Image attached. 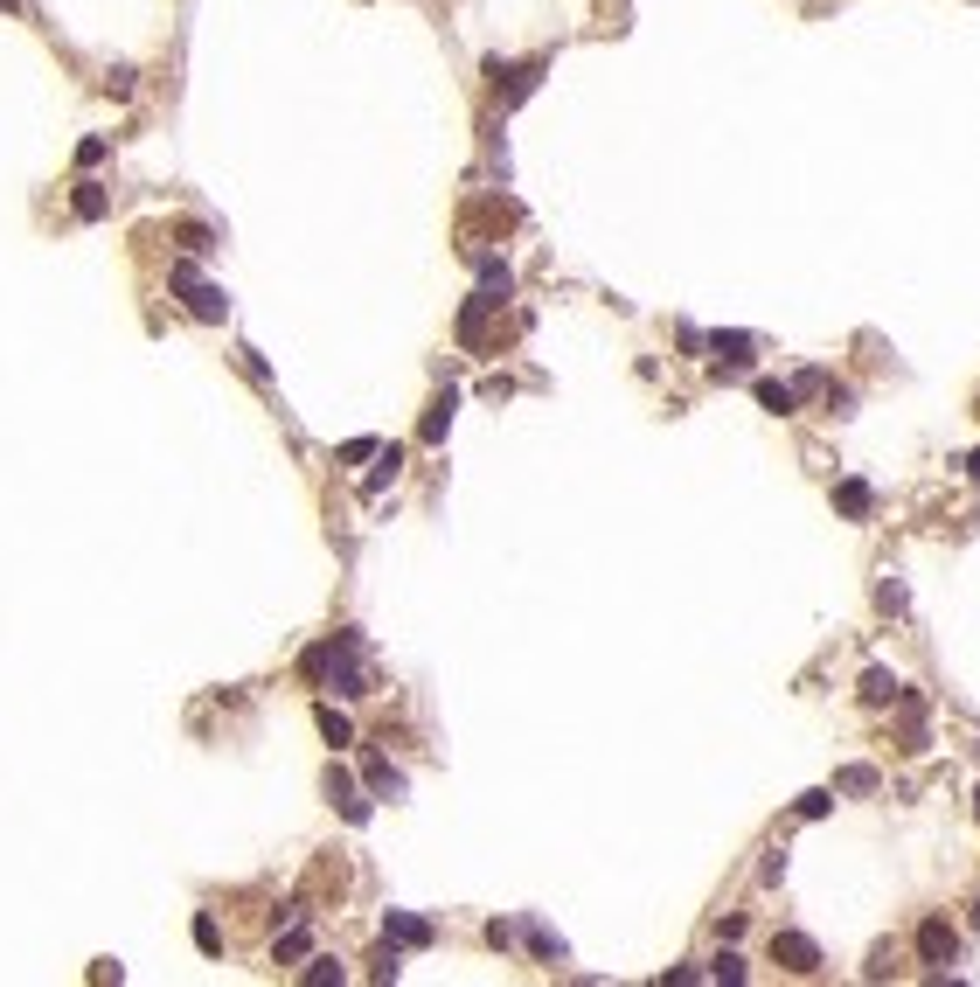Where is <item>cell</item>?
Masks as SVG:
<instances>
[{"label":"cell","mask_w":980,"mask_h":987,"mask_svg":"<svg viewBox=\"0 0 980 987\" xmlns=\"http://www.w3.org/2000/svg\"><path fill=\"white\" fill-rule=\"evenodd\" d=\"M529 946H536L543 960H563V939L550 932V925H529Z\"/></svg>","instance_id":"obj_23"},{"label":"cell","mask_w":980,"mask_h":987,"mask_svg":"<svg viewBox=\"0 0 980 987\" xmlns=\"http://www.w3.org/2000/svg\"><path fill=\"white\" fill-rule=\"evenodd\" d=\"M452 411H459V397H452V390H438V397H431V411H424V445H438V438L452 431Z\"/></svg>","instance_id":"obj_15"},{"label":"cell","mask_w":980,"mask_h":987,"mask_svg":"<svg viewBox=\"0 0 980 987\" xmlns=\"http://www.w3.org/2000/svg\"><path fill=\"white\" fill-rule=\"evenodd\" d=\"M383 939L404 953V946H431V918H418V911H390L383 918Z\"/></svg>","instance_id":"obj_8"},{"label":"cell","mask_w":980,"mask_h":987,"mask_svg":"<svg viewBox=\"0 0 980 987\" xmlns=\"http://www.w3.org/2000/svg\"><path fill=\"white\" fill-rule=\"evenodd\" d=\"M397 974H404V967H397V946L383 939V953H376V981H397Z\"/></svg>","instance_id":"obj_26"},{"label":"cell","mask_w":980,"mask_h":987,"mask_svg":"<svg viewBox=\"0 0 980 987\" xmlns=\"http://www.w3.org/2000/svg\"><path fill=\"white\" fill-rule=\"evenodd\" d=\"M828 807H835V793H828V786H814V793H800V821H821Z\"/></svg>","instance_id":"obj_21"},{"label":"cell","mask_w":980,"mask_h":987,"mask_svg":"<svg viewBox=\"0 0 980 987\" xmlns=\"http://www.w3.org/2000/svg\"><path fill=\"white\" fill-rule=\"evenodd\" d=\"M702 348L716 355V376H737V369H751V334H709Z\"/></svg>","instance_id":"obj_7"},{"label":"cell","mask_w":980,"mask_h":987,"mask_svg":"<svg viewBox=\"0 0 980 987\" xmlns=\"http://www.w3.org/2000/svg\"><path fill=\"white\" fill-rule=\"evenodd\" d=\"M835 786H841V793H869V786H876V772H869V765H848Z\"/></svg>","instance_id":"obj_24"},{"label":"cell","mask_w":980,"mask_h":987,"mask_svg":"<svg viewBox=\"0 0 980 987\" xmlns=\"http://www.w3.org/2000/svg\"><path fill=\"white\" fill-rule=\"evenodd\" d=\"M299 675H306L313 689H334V696H369V689H362V633L341 626L334 640L306 647V654H299Z\"/></svg>","instance_id":"obj_1"},{"label":"cell","mask_w":980,"mask_h":987,"mask_svg":"<svg viewBox=\"0 0 980 987\" xmlns=\"http://www.w3.org/2000/svg\"><path fill=\"white\" fill-rule=\"evenodd\" d=\"M744 974H751V967H744V960H737L730 946H723V953L709 960V981H723V987H737V981H744Z\"/></svg>","instance_id":"obj_19"},{"label":"cell","mask_w":980,"mask_h":987,"mask_svg":"<svg viewBox=\"0 0 980 987\" xmlns=\"http://www.w3.org/2000/svg\"><path fill=\"white\" fill-rule=\"evenodd\" d=\"M299 981H306V987H327V981H341V960H313V967H306Z\"/></svg>","instance_id":"obj_25"},{"label":"cell","mask_w":980,"mask_h":987,"mask_svg":"<svg viewBox=\"0 0 980 987\" xmlns=\"http://www.w3.org/2000/svg\"><path fill=\"white\" fill-rule=\"evenodd\" d=\"M862 703H869V709H883V703H904V682H897L890 668H869V675H862Z\"/></svg>","instance_id":"obj_10"},{"label":"cell","mask_w":980,"mask_h":987,"mask_svg":"<svg viewBox=\"0 0 980 987\" xmlns=\"http://www.w3.org/2000/svg\"><path fill=\"white\" fill-rule=\"evenodd\" d=\"M974 814H980V793H974Z\"/></svg>","instance_id":"obj_29"},{"label":"cell","mask_w":980,"mask_h":987,"mask_svg":"<svg viewBox=\"0 0 980 987\" xmlns=\"http://www.w3.org/2000/svg\"><path fill=\"white\" fill-rule=\"evenodd\" d=\"M953 953H960V932H953L946 918H925V925H918V960H925V967H946Z\"/></svg>","instance_id":"obj_6"},{"label":"cell","mask_w":980,"mask_h":987,"mask_svg":"<svg viewBox=\"0 0 980 987\" xmlns=\"http://www.w3.org/2000/svg\"><path fill=\"white\" fill-rule=\"evenodd\" d=\"M758 404H765L772 418H793V404H800V390H793V383H772V376H765V383H758Z\"/></svg>","instance_id":"obj_16"},{"label":"cell","mask_w":980,"mask_h":987,"mask_svg":"<svg viewBox=\"0 0 980 987\" xmlns=\"http://www.w3.org/2000/svg\"><path fill=\"white\" fill-rule=\"evenodd\" d=\"M508 292H515V272H508L501 258H480V299H487V306H501Z\"/></svg>","instance_id":"obj_12"},{"label":"cell","mask_w":980,"mask_h":987,"mask_svg":"<svg viewBox=\"0 0 980 987\" xmlns=\"http://www.w3.org/2000/svg\"><path fill=\"white\" fill-rule=\"evenodd\" d=\"M967 473H974V487H980V452H974V459H967Z\"/></svg>","instance_id":"obj_27"},{"label":"cell","mask_w":980,"mask_h":987,"mask_svg":"<svg viewBox=\"0 0 980 987\" xmlns=\"http://www.w3.org/2000/svg\"><path fill=\"white\" fill-rule=\"evenodd\" d=\"M195 946H202V953H209V960H216V953H223V932H216V918H209V911H202V918H195Z\"/></svg>","instance_id":"obj_22"},{"label":"cell","mask_w":980,"mask_h":987,"mask_svg":"<svg viewBox=\"0 0 980 987\" xmlns=\"http://www.w3.org/2000/svg\"><path fill=\"white\" fill-rule=\"evenodd\" d=\"M320 737H327V744L341 751V744H355V723H348V716H341L334 703H320Z\"/></svg>","instance_id":"obj_18"},{"label":"cell","mask_w":980,"mask_h":987,"mask_svg":"<svg viewBox=\"0 0 980 987\" xmlns=\"http://www.w3.org/2000/svg\"><path fill=\"white\" fill-rule=\"evenodd\" d=\"M70 209H77L84 223H105V216H112V195H105L98 181H77V195H70Z\"/></svg>","instance_id":"obj_13"},{"label":"cell","mask_w":980,"mask_h":987,"mask_svg":"<svg viewBox=\"0 0 980 987\" xmlns=\"http://www.w3.org/2000/svg\"><path fill=\"white\" fill-rule=\"evenodd\" d=\"M306 946H313V932H306V925H285V932H279V946H272V953H279V960H299Z\"/></svg>","instance_id":"obj_20"},{"label":"cell","mask_w":980,"mask_h":987,"mask_svg":"<svg viewBox=\"0 0 980 987\" xmlns=\"http://www.w3.org/2000/svg\"><path fill=\"white\" fill-rule=\"evenodd\" d=\"M174 244H181L188 258H202V251H216V230H209V223H174Z\"/></svg>","instance_id":"obj_17"},{"label":"cell","mask_w":980,"mask_h":987,"mask_svg":"<svg viewBox=\"0 0 980 987\" xmlns=\"http://www.w3.org/2000/svg\"><path fill=\"white\" fill-rule=\"evenodd\" d=\"M404 793H411V779L390 758H369V800H404Z\"/></svg>","instance_id":"obj_9"},{"label":"cell","mask_w":980,"mask_h":987,"mask_svg":"<svg viewBox=\"0 0 980 987\" xmlns=\"http://www.w3.org/2000/svg\"><path fill=\"white\" fill-rule=\"evenodd\" d=\"M327 800H341V821H348V828H369V793H362L341 765H327Z\"/></svg>","instance_id":"obj_5"},{"label":"cell","mask_w":980,"mask_h":987,"mask_svg":"<svg viewBox=\"0 0 980 987\" xmlns=\"http://www.w3.org/2000/svg\"><path fill=\"white\" fill-rule=\"evenodd\" d=\"M772 960H779L786 974H821V946H814L807 932H772Z\"/></svg>","instance_id":"obj_4"},{"label":"cell","mask_w":980,"mask_h":987,"mask_svg":"<svg viewBox=\"0 0 980 987\" xmlns=\"http://www.w3.org/2000/svg\"><path fill=\"white\" fill-rule=\"evenodd\" d=\"M974 925H980V904H974Z\"/></svg>","instance_id":"obj_28"},{"label":"cell","mask_w":980,"mask_h":987,"mask_svg":"<svg viewBox=\"0 0 980 987\" xmlns=\"http://www.w3.org/2000/svg\"><path fill=\"white\" fill-rule=\"evenodd\" d=\"M543 70H550L543 56H529V63H501V56H494V63H487V77H494V98H501V112H515V105H522V98L543 84Z\"/></svg>","instance_id":"obj_3"},{"label":"cell","mask_w":980,"mask_h":987,"mask_svg":"<svg viewBox=\"0 0 980 987\" xmlns=\"http://www.w3.org/2000/svg\"><path fill=\"white\" fill-rule=\"evenodd\" d=\"M397 473H404V445H376V473L362 480V494H383Z\"/></svg>","instance_id":"obj_14"},{"label":"cell","mask_w":980,"mask_h":987,"mask_svg":"<svg viewBox=\"0 0 980 987\" xmlns=\"http://www.w3.org/2000/svg\"><path fill=\"white\" fill-rule=\"evenodd\" d=\"M835 508L848 515V522H862V515L876 508V487H869V480H841V487H835Z\"/></svg>","instance_id":"obj_11"},{"label":"cell","mask_w":980,"mask_h":987,"mask_svg":"<svg viewBox=\"0 0 980 987\" xmlns=\"http://www.w3.org/2000/svg\"><path fill=\"white\" fill-rule=\"evenodd\" d=\"M167 285L188 299V313H195V320H223V313H230V292H223V285H202V272H195L188 258L167 272Z\"/></svg>","instance_id":"obj_2"}]
</instances>
